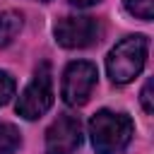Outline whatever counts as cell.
<instances>
[{"label":"cell","mask_w":154,"mask_h":154,"mask_svg":"<svg viewBox=\"0 0 154 154\" xmlns=\"http://www.w3.org/2000/svg\"><path fill=\"white\" fill-rule=\"evenodd\" d=\"M82 144V125L75 116H60L46 130V154H75Z\"/></svg>","instance_id":"obj_6"},{"label":"cell","mask_w":154,"mask_h":154,"mask_svg":"<svg viewBox=\"0 0 154 154\" xmlns=\"http://www.w3.org/2000/svg\"><path fill=\"white\" fill-rule=\"evenodd\" d=\"M53 34L63 48H87L99 36V22L94 17L70 14V17H63L55 22Z\"/></svg>","instance_id":"obj_5"},{"label":"cell","mask_w":154,"mask_h":154,"mask_svg":"<svg viewBox=\"0 0 154 154\" xmlns=\"http://www.w3.org/2000/svg\"><path fill=\"white\" fill-rule=\"evenodd\" d=\"M22 144L19 130L10 123H0V154H14Z\"/></svg>","instance_id":"obj_8"},{"label":"cell","mask_w":154,"mask_h":154,"mask_svg":"<svg viewBox=\"0 0 154 154\" xmlns=\"http://www.w3.org/2000/svg\"><path fill=\"white\" fill-rule=\"evenodd\" d=\"M53 103V79H51V67L48 63H41L34 79L24 87L17 101V113L26 120L41 118Z\"/></svg>","instance_id":"obj_3"},{"label":"cell","mask_w":154,"mask_h":154,"mask_svg":"<svg viewBox=\"0 0 154 154\" xmlns=\"http://www.w3.org/2000/svg\"><path fill=\"white\" fill-rule=\"evenodd\" d=\"M140 101H142V108H144L147 113H152V111H154V103H152V79H147V82H144L142 94H140Z\"/></svg>","instance_id":"obj_11"},{"label":"cell","mask_w":154,"mask_h":154,"mask_svg":"<svg viewBox=\"0 0 154 154\" xmlns=\"http://www.w3.org/2000/svg\"><path fill=\"white\" fill-rule=\"evenodd\" d=\"M147 51H149V41L147 36H140V34L125 36L120 43H116L111 53L106 55V72L111 82L113 84L132 82L147 63Z\"/></svg>","instance_id":"obj_2"},{"label":"cell","mask_w":154,"mask_h":154,"mask_svg":"<svg viewBox=\"0 0 154 154\" xmlns=\"http://www.w3.org/2000/svg\"><path fill=\"white\" fill-rule=\"evenodd\" d=\"M14 89H17V84H14L12 75L5 72V70H0V106H5L14 96Z\"/></svg>","instance_id":"obj_10"},{"label":"cell","mask_w":154,"mask_h":154,"mask_svg":"<svg viewBox=\"0 0 154 154\" xmlns=\"http://www.w3.org/2000/svg\"><path fill=\"white\" fill-rule=\"evenodd\" d=\"M125 10L132 17L149 22L154 17V0H125Z\"/></svg>","instance_id":"obj_9"},{"label":"cell","mask_w":154,"mask_h":154,"mask_svg":"<svg viewBox=\"0 0 154 154\" xmlns=\"http://www.w3.org/2000/svg\"><path fill=\"white\" fill-rule=\"evenodd\" d=\"M22 24H24L22 12H17V10H5V12H0V48L10 46V43L17 38V34L22 31Z\"/></svg>","instance_id":"obj_7"},{"label":"cell","mask_w":154,"mask_h":154,"mask_svg":"<svg viewBox=\"0 0 154 154\" xmlns=\"http://www.w3.org/2000/svg\"><path fill=\"white\" fill-rule=\"evenodd\" d=\"M96 65L87 63V60H75L65 67L63 72V87H60V96L67 106H84L96 87Z\"/></svg>","instance_id":"obj_4"},{"label":"cell","mask_w":154,"mask_h":154,"mask_svg":"<svg viewBox=\"0 0 154 154\" xmlns=\"http://www.w3.org/2000/svg\"><path fill=\"white\" fill-rule=\"evenodd\" d=\"M72 5H77V7H91V5H96V2H101V0H70Z\"/></svg>","instance_id":"obj_12"},{"label":"cell","mask_w":154,"mask_h":154,"mask_svg":"<svg viewBox=\"0 0 154 154\" xmlns=\"http://www.w3.org/2000/svg\"><path fill=\"white\" fill-rule=\"evenodd\" d=\"M41 2H48V0H41Z\"/></svg>","instance_id":"obj_13"},{"label":"cell","mask_w":154,"mask_h":154,"mask_svg":"<svg viewBox=\"0 0 154 154\" xmlns=\"http://www.w3.org/2000/svg\"><path fill=\"white\" fill-rule=\"evenodd\" d=\"M135 125L130 116L116 113L108 108H101L89 120V137L96 154H118L123 152L132 140Z\"/></svg>","instance_id":"obj_1"}]
</instances>
